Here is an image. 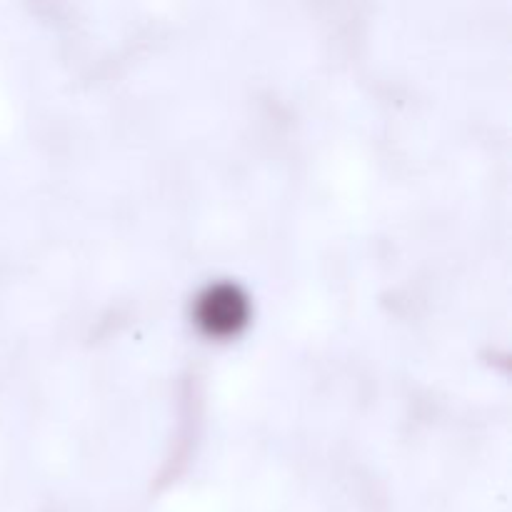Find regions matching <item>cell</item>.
Listing matches in <instances>:
<instances>
[{
  "mask_svg": "<svg viewBox=\"0 0 512 512\" xmlns=\"http://www.w3.org/2000/svg\"><path fill=\"white\" fill-rule=\"evenodd\" d=\"M245 313H248V305H245V298L240 295V290L233 288V285L210 288L200 298L198 318L210 333H233V330H238L245 323Z\"/></svg>",
  "mask_w": 512,
  "mask_h": 512,
  "instance_id": "obj_1",
  "label": "cell"
}]
</instances>
